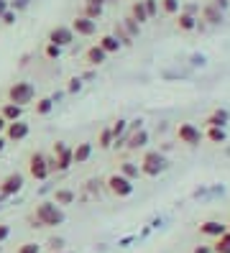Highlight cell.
Segmentation results:
<instances>
[{
  "label": "cell",
  "mask_w": 230,
  "mask_h": 253,
  "mask_svg": "<svg viewBox=\"0 0 230 253\" xmlns=\"http://www.w3.org/2000/svg\"><path fill=\"white\" fill-rule=\"evenodd\" d=\"M28 220L34 222L31 228H56V225L64 222V207H59L54 200H44V202L36 205L34 215H31Z\"/></svg>",
  "instance_id": "6da1fadb"
},
{
  "label": "cell",
  "mask_w": 230,
  "mask_h": 253,
  "mask_svg": "<svg viewBox=\"0 0 230 253\" xmlns=\"http://www.w3.org/2000/svg\"><path fill=\"white\" fill-rule=\"evenodd\" d=\"M74 167V159H72V146H67L64 141H56L51 148V156H49V169L54 171H69Z\"/></svg>",
  "instance_id": "7a4b0ae2"
},
{
  "label": "cell",
  "mask_w": 230,
  "mask_h": 253,
  "mask_svg": "<svg viewBox=\"0 0 230 253\" xmlns=\"http://www.w3.org/2000/svg\"><path fill=\"white\" fill-rule=\"evenodd\" d=\"M138 167H141V176H151L153 179V176H159L169 169V159L161 151H146Z\"/></svg>",
  "instance_id": "3957f363"
},
{
  "label": "cell",
  "mask_w": 230,
  "mask_h": 253,
  "mask_svg": "<svg viewBox=\"0 0 230 253\" xmlns=\"http://www.w3.org/2000/svg\"><path fill=\"white\" fill-rule=\"evenodd\" d=\"M34 100H36V87L31 84V82L21 80V82H13V84L8 87V102H15V105L26 108V105H31Z\"/></svg>",
  "instance_id": "277c9868"
},
{
  "label": "cell",
  "mask_w": 230,
  "mask_h": 253,
  "mask_svg": "<svg viewBox=\"0 0 230 253\" xmlns=\"http://www.w3.org/2000/svg\"><path fill=\"white\" fill-rule=\"evenodd\" d=\"M105 187H107V192H110L113 197H118V200L131 197L133 192H136V184L128 179V176H123L120 171H115V174L107 176V179H105Z\"/></svg>",
  "instance_id": "5b68a950"
},
{
  "label": "cell",
  "mask_w": 230,
  "mask_h": 253,
  "mask_svg": "<svg viewBox=\"0 0 230 253\" xmlns=\"http://www.w3.org/2000/svg\"><path fill=\"white\" fill-rule=\"evenodd\" d=\"M28 174H31V179H36V182L49 179V176H51L49 156L41 154V151H34V154H31V156H28Z\"/></svg>",
  "instance_id": "8992f818"
},
{
  "label": "cell",
  "mask_w": 230,
  "mask_h": 253,
  "mask_svg": "<svg viewBox=\"0 0 230 253\" xmlns=\"http://www.w3.org/2000/svg\"><path fill=\"white\" fill-rule=\"evenodd\" d=\"M177 141L184 146H199L205 141V130L197 123H179L177 126Z\"/></svg>",
  "instance_id": "52a82bcc"
},
{
  "label": "cell",
  "mask_w": 230,
  "mask_h": 253,
  "mask_svg": "<svg viewBox=\"0 0 230 253\" xmlns=\"http://www.w3.org/2000/svg\"><path fill=\"white\" fill-rule=\"evenodd\" d=\"M26 179H23V174L21 171H10L3 176V182H0V197H15L18 192L23 189Z\"/></svg>",
  "instance_id": "ba28073f"
},
{
  "label": "cell",
  "mask_w": 230,
  "mask_h": 253,
  "mask_svg": "<svg viewBox=\"0 0 230 253\" xmlns=\"http://www.w3.org/2000/svg\"><path fill=\"white\" fill-rule=\"evenodd\" d=\"M74 31H72V26H64V23H59V26H54L51 31H49V36H46V41L49 43H56V46H72L74 43Z\"/></svg>",
  "instance_id": "9c48e42d"
},
{
  "label": "cell",
  "mask_w": 230,
  "mask_h": 253,
  "mask_svg": "<svg viewBox=\"0 0 230 253\" xmlns=\"http://www.w3.org/2000/svg\"><path fill=\"white\" fill-rule=\"evenodd\" d=\"M69 26H72L74 36H85V39H90V36H95V34H97V21H92V18H87V16H77Z\"/></svg>",
  "instance_id": "30bf717a"
},
{
  "label": "cell",
  "mask_w": 230,
  "mask_h": 253,
  "mask_svg": "<svg viewBox=\"0 0 230 253\" xmlns=\"http://www.w3.org/2000/svg\"><path fill=\"white\" fill-rule=\"evenodd\" d=\"M28 133H31V126L21 118V121L8 123V128H5V138H8V143H18V141L28 138Z\"/></svg>",
  "instance_id": "8fae6325"
},
{
  "label": "cell",
  "mask_w": 230,
  "mask_h": 253,
  "mask_svg": "<svg viewBox=\"0 0 230 253\" xmlns=\"http://www.w3.org/2000/svg\"><path fill=\"white\" fill-rule=\"evenodd\" d=\"M174 18H177L174 23H177V28L182 34H189V31H194V28L199 26V18L194 16V13H187V10H179Z\"/></svg>",
  "instance_id": "7c38bea8"
},
{
  "label": "cell",
  "mask_w": 230,
  "mask_h": 253,
  "mask_svg": "<svg viewBox=\"0 0 230 253\" xmlns=\"http://www.w3.org/2000/svg\"><path fill=\"white\" fill-rule=\"evenodd\" d=\"M228 230V225L225 222H220V220H205L202 225H199V235H205V238H220L223 233Z\"/></svg>",
  "instance_id": "4fadbf2b"
},
{
  "label": "cell",
  "mask_w": 230,
  "mask_h": 253,
  "mask_svg": "<svg viewBox=\"0 0 230 253\" xmlns=\"http://www.w3.org/2000/svg\"><path fill=\"white\" fill-rule=\"evenodd\" d=\"M230 123V113L225 108H218V110H212L207 118H205V128H225Z\"/></svg>",
  "instance_id": "5bb4252c"
},
{
  "label": "cell",
  "mask_w": 230,
  "mask_h": 253,
  "mask_svg": "<svg viewBox=\"0 0 230 253\" xmlns=\"http://www.w3.org/2000/svg\"><path fill=\"white\" fill-rule=\"evenodd\" d=\"M199 21H207L210 26H218V23H223V10L218 8V5H212V3H207L202 10H199V16H197Z\"/></svg>",
  "instance_id": "9a60e30c"
},
{
  "label": "cell",
  "mask_w": 230,
  "mask_h": 253,
  "mask_svg": "<svg viewBox=\"0 0 230 253\" xmlns=\"http://www.w3.org/2000/svg\"><path fill=\"white\" fill-rule=\"evenodd\" d=\"M107 62V54L100 49V43H92V46L85 51V64H90V67H100V64H105Z\"/></svg>",
  "instance_id": "2e32d148"
},
{
  "label": "cell",
  "mask_w": 230,
  "mask_h": 253,
  "mask_svg": "<svg viewBox=\"0 0 230 253\" xmlns=\"http://www.w3.org/2000/svg\"><path fill=\"white\" fill-rule=\"evenodd\" d=\"M105 10V0H82V16L97 21Z\"/></svg>",
  "instance_id": "e0dca14e"
},
{
  "label": "cell",
  "mask_w": 230,
  "mask_h": 253,
  "mask_svg": "<svg viewBox=\"0 0 230 253\" xmlns=\"http://www.w3.org/2000/svg\"><path fill=\"white\" fill-rule=\"evenodd\" d=\"M128 18H133L138 26H143V23L151 21V18H148V10H146V5H143V0H133L131 10H128Z\"/></svg>",
  "instance_id": "ac0fdd59"
},
{
  "label": "cell",
  "mask_w": 230,
  "mask_h": 253,
  "mask_svg": "<svg viewBox=\"0 0 230 253\" xmlns=\"http://www.w3.org/2000/svg\"><path fill=\"white\" fill-rule=\"evenodd\" d=\"M90 156H92V143H90V141H82V143L72 146V159H74V164H87Z\"/></svg>",
  "instance_id": "d6986e66"
},
{
  "label": "cell",
  "mask_w": 230,
  "mask_h": 253,
  "mask_svg": "<svg viewBox=\"0 0 230 253\" xmlns=\"http://www.w3.org/2000/svg\"><path fill=\"white\" fill-rule=\"evenodd\" d=\"M100 49L107 54V56H110V54H118L120 51V46H123V43L118 41V36L115 34H105V36H100Z\"/></svg>",
  "instance_id": "ffe728a7"
},
{
  "label": "cell",
  "mask_w": 230,
  "mask_h": 253,
  "mask_svg": "<svg viewBox=\"0 0 230 253\" xmlns=\"http://www.w3.org/2000/svg\"><path fill=\"white\" fill-rule=\"evenodd\" d=\"M0 115H3L8 123L21 121V118H23V108H21V105H15V102H5V105L0 108Z\"/></svg>",
  "instance_id": "44dd1931"
},
{
  "label": "cell",
  "mask_w": 230,
  "mask_h": 253,
  "mask_svg": "<svg viewBox=\"0 0 230 253\" xmlns=\"http://www.w3.org/2000/svg\"><path fill=\"white\" fill-rule=\"evenodd\" d=\"M74 189H67V187H59L56 192H54V202L59 205V207H67V205H72L74 202Z\"/></svg>",
  "instance_id": "7402d4cb"
},
{
  "label": "cell",
  "mask_w": 230,
  "mask_h": 253,
  "mask_svg": "<svg viewBox=\"0 0 230 253\" xmlns=\"http://www.w3.org/2000/svg\"><path fill=\"white\" fill-rule=\"evenodd\" d=\"M118 171H120L123 176H128V179H131V182H136V179H138V176H141V167H138V164H136V161H123Z\"/></svg>",
  "instance_id": "603a6c76"
},
{
  "label": "cell",
  "mask_w": 230,
  "mask_h": 253,
  "mask_svg": "<svg viewBox=\"0 0 230 253\" xmlns=\"http://www.w3.org/2000/svg\"><path fill=\"white\" fill-rule=\"evenodd\" d=\"M212 253H230V230H225L220 238H215Z\"/></svg>",
  "instance_id": "cb8c5ba5"
},
{
  "label": "cell",
  "mask_w": 230,
  "mask_h": 253,
  "mask_svg": "<svg viewBox=\"0 0 230 253\" xmlns=\"http://www.w3.org/2000/svg\"><path fill=\"white\" fill-rule=\"evenodd\" d=\"M205 141H210V143H225L228 133H225V128H207L205 130Z\"/></svg>",
  "instance_id": "d4e9b609"
},
{
  "label": "cell",
  "mask_w": 230,
  "mask_h": 253,
  "mask_svg": "<svg viewBox=\"0 0 230 253\" xmlns=\"http://www.w3.org/2000/svg\"><path fill=\"white\" fill-rule=\"evenodd\" d=\"M34 108H36V115H49L51 110H54V100L51 97H41V100H36L34 102Z\"/></svg>",
  "instance_id": "484cf974"
},
{
  "label": "cell",
  "mask_w": 230,
  "mask_h": 253,
  "mask_svg": "<svg viewBox=\"0 0 230 253\" xmlns=\"http://www.w3.org/2000/svg\"><path fill=\"white\" fill-rule=\"evenodd\" d=\"M159 10H164L166 16H177L182 10V3L179 0H159Z\"/></svg>",
  "instance_id": "4316f807"
},
{
  "label": "cell",
  "mask_w": 230,
  "mask_h": 253,
  "mask_svg": "<svg viewBox=\"0 0 230 253\" xmlns=\"http://www.w3.org/2000/svg\"><path fill=\"white\" fill-rule=\"evenodd\" d=\"M110 130H113V138H115V143L123 138V136H126V130H128V121H123V118H118V121L110 126ZM113 143V146H115Z\"/></svg>",
  "instance_id": "83f0119b"
},
{
  "label": "cell",
  "mask_w": 230,
  "mask_h": 253,
  "mask_svg": "<svg viewBox=\"0 0 230 253\" xmlns=\"http://www.w3.org/2000/svg\"><path fill=\"white\" fill-rule=\"evenodd\" d=\"M113 143H115V138H113L110 126H107V128H102V130H100V136H97V146H100V148H110Z\"/></svg>",
  "instance_id": "f1b7e54d"
},
{
  "label": "cell",
  "mask_w": 230,
  "mask_h": 253,
  "mask_svg": "<svg viewBox=\"0 0 230 253\" xmlns=\"http://www.w3.org/2000/svg\"><path fill=\"white\" fill-rule=\"evenodd\" d=\"M44 56L54 62V59H59V56H61V46H56V43H49V41H46V46H44Z\"/></svg>",
  "instance_id": "f546056e"
},
{
  "label": "cell",
  "mask_w": 230,
  "mask_h": 253,
  "mask_svg": "<svg viewBox=\"0 0 230 253\" xmlns=\"http://www.w3.org/2000/svg\"><path fill=\"white\" fill-rule=\"evenodd\" d=\"M143 5L148 10V18H156L159 16V0H143Z\"/></svg>",
  "instance_id": "4dcf8cb0"
},
{
  "label": "cell",
  "mask_w": 230,
  "mask_h": 253,
  "mask_svg": "<svg viewBox=\"0 0 230 253\" xmlns=\"http://www.w3.org/2000/svg\"><path fill=\"white\" fill-rule=\"evenodd\" d=\"M8 5H10V10L21 13V10H26L31 5V0H8Z\"/></svg>",
  "instance_id": "1f68e13d"
},
{
  "label": "cell",
  "mask_w": 230,
  "mask_h": 253,
  "mask_svg": "<svg viewBox=\"0 0 230 253\" xmlns=\"http://www.w3.org/2000/svg\"><path fill=\"white\" fill-rule=\"evenodd\" d=\"M15 18H18V13L8 8V10L3 13V16H0V23H5V26H13V23H15Z\"/></svg>",
  "instance_id": "d6a6232c"
},
{
  "label": "cell",
  "mask_w": 230,
  "mask_h": 253,
  "mask_svg": "<svg viewBox=\"0 0 230 253\" xmlns=\"http://www.w3.org/2000/svg\"><path fill=\"white\" fill-rule=\"evenodd\" d=\"M18 253H41V246L39 243H23V246H18Z\"/></svg>",
  "instance_id": "836d02e7"
},
{
  "label": "cell",
  "mask_w": 230,
  "mask_h": 253,
  "mask_svg": "<svg viewBox=\"0 0 230 253\" xmlns=\"http://www.w3.org/2000/svg\"><path fill=\"white\" fill-rule=\"evenodd\" d=\"M126 26H128V36H131V39L138 36V31H141V26H138L133 18H126Z\"/></svg>",
  "instance_id": "e575fe53"
},
{
  "label": "cell",
  "mask_w": 230,
  "mask_h": 253,
  "mask_svg": "<svg viewBox=\"0 0 230 253\" xmlns=\"http://www.w3.org/2000/svg\"><path fill=\"white\" fill-rule=\"evenodd\" d=\"M67 90H69V92H80V90H82V80H80V77H72L69 84H67Z\"/></svg>",
  "instance_id": "d590c367"
},
{
  "label": "cell",
  "mask_w": 230,
  "mask_h": 253,
  "mask_svg": "<svg viewBox=\"0 0 230 253\" xmlns=\"http://www.w3.org/2000/svg\"><path fill=\"white\" fill-rule=\"evenodd\" d=\"M46 246H49L51 251H61V248H64V238H49V243H46Z\"/></svg>",
  "instance_id": "8d00e7d4"
},
{
  "label": "cell",
  "mask_w": 230,
  "mask_h": 253,
  "mask_svg": "<svg viewBox=\"0 0 230 253\" xmlns=\"http://www.w3.org/2000/svg\"><path fill=\"white\" fill-rule=\"evenodd\" d=\"M8 238H10V228L5 225V222H0V246H3Z\"/></svg>",
  "instance_id": "74e56055"
},
{
  "label": "cell",
  "mask_w": 230,
  "mask_h": 253,
  "mask_svg": "<svg viewBox=\"0 0 230 253\" xmlns=\"http://www.w3.org/2000/svg\"><path fill=\"white\" fill-rule=\"evenodd\" d=\"M192 253H212V246H197Z\"/></svg>",
  "instance_id": "f35d334b"
},
{
  "label": "cell",
  "mask_w": 230,
  "mask_h": 253,
  "mask_svg": "<svg viewBox=\"0 0 230 253\" xmlns=\"http://www.w3.org/2000/svg\"><path fill=\"white\" fill-rule=\"evenodd\" d=\"M212 5H218L220 10H225L228 8V0H212Z\"/></svg>",
  "instance_id": "ab89813d"
},
{
  "label": "cell",
  "mask_w": 230,
  "mask_h": 253,
  "mask_svg": "<svg viewBox=\"0 0 230 253\" xmlns=\"http://www.w3.org/2000/svg\"><path fill=\"white\" fill-rule=\"evenodd\" d=\"M5 128H8V121H5L3 115H0V136H3V133H5Z\"/></svg>",
  "instance_id": "60d3db41"
},
{
  "label": "cell",
  "mask_w": 230,
  "mask_h": 253,
  "mask_svg": "<svg viewBox=\"0 0 230 253\" xmlns=\"http://www.w3.org/2000/svg\"><path fill=\"white\" fill-rule=\"evenodd\" d=\"M8 8H10V5H8V0H0V16H3Z\"/></svg>",
  "instance_id": "b9f144b4"
},
{
  "label": "cell",
  "mask_w": 230,
  "mask_h": 253,
  "mask_svg": "<svg viewBox=\"0 0 230 253\" xmlns=\"http://www.w3.org/2000/svg\"><path fill=\"white\" fill-rule=\"evenodd\" d=\"M5 146H8V138H5V136H0V154H3V148H5Z\"/></svg>",
  "instance_id": "7bdbcfd3"
},
{
  "label": "cell",
  "mask_w": 230,
  "mask_h": 253,
  "mask_svg": "<svg viewBox=\"0 0 230 253\" xmlns=\"http://www.w3.org/2000/svg\"><path fill=\"white\" fill-rule=\"evenodd\" d=\"M51 253H74V251H64V248H61V251H51Z\"/></svg>",
  "instance_id": "ee69618b"
},
{
  "label": "cell",
  "mask_w": 230,
  "mask_h": 253,
  "mask_svg": "<svg viewBox=\"0 0 230 253\" xmlns=\"http://www.w3.org/2000/svg\"><path fill=\"white\" fill-rule=\"evenodd\" d=\"M228 230H230V222H228Z\"/></svg>",
  "instance_id": "f6af8a7d"
},
{
  "label": "cell",
  "mask_w": 230,
  "mask_h": 253,
  "mask_svg": "<svg viewBox=\"0 0 230 253\" xmlns=\"http://www.w3.org/2000/svg\"><path fill=\"white\" fill-rule=\"evenodd\" d=\"M0 251H3V246H0Z\"/></svg>",
  "instance_id": "bcb514c9"
}]
</instances>
